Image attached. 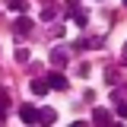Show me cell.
Wrapping results in <instances>:
<instances>
[{"instance_id":"cell-1","label":"cell","mask_w":127,"mask_h":127,"mask_svg":"<svg viewBox=\"0 0 127 127\" xmlns=\"http://www.w3.org/2000/svg\"><path fill=\"white\" fill-rule=\"evenodd\" d=\"M67 86H70V83H67V76H64V73H57V70H54V73H48V89H67Z\"/></svg>"},{"instance_id":"cell-2","label":"cell","mask_w":127,"mask_h":127,"mask_svg":"<svg viewBox=\"0 0 127 127\" xmlns=\"http://www.w3.org/2000/svg\"><path fill=\"white\" fill-rule=\"evenodd\" d=\"M19 118H22V124H41L38 121V111L32 108V105H22L19 108Z\"/></svg>"},{"instance_id":"cell-3","label":"cell","mask_w":127,"mask_h":127,"mask_svg":"<svg viewBox=\"0 0 127 127\" xmlns=\"http://www.w3.org/2000/svg\"><path fill=\"white\" fill-rule=\"evenodd\" d=\"M51 64H54V67H64V64H67V51H64V48H51Z\"/></svg>"},{"instance_id":"cell-4","label":"cell","mask_w":127,"mask_h":127,"mask_svg":"<svg viewBox=\"0 0 127 127\" xmlns=\"http://www.w3.org/2000/svg\"><path fill=\"white\" fill-rule=\"evenodd\" d=\"M70 19L76 22L79 29H86V22H89V13H83V10H79V6H76V10H70Z\"/></svg>"},{"instance_id":"cell-5","label":"cell","mask_w":127,"mask_h":127,"mask_svg":"<svg viewBox=\"0 0 127 127\" xmlns=\"http://www.w3.org/2000/svg\"><path fill=\"white\" fill-rule=\"evenodd\" d=\"M92 121H95V124H111V111L95 108V111H92Z\"/></svg>"},{"instance_id":"cell-6","label":"cell","mask_w":127,"mask_h":127,"mask_svg":"<svg viewBox=\"0 0 127 127\" xmlns=\"http://www.w3.org/2000/svg\"><path fill=\"white\" fill-rule=\"evenodd\" d=\"M38 121H41V124H54V121H57V111H54V108L38 111Z\"/></svg>"},{"instance_id":"cell-7","label":"cell","mask_w":127,"mask_h":127,"mask_svg":"<svg viewBox=\"0 0 127 127\" xmlns=\"http://www.w3.org/2000/svg\"><path fill=\"white\" fill-rule=\"evenodd\" d=\"M32 92L35 95H48V79H32Z\"/></svg>"},{"instance_id":"cell-8","label":"cell","mask_w":127,"mask_h":127,"mask_svg":"<svg viewBox=\"0 0 127 127\" xmlns=\"http://www.w3.org/2000/svg\"><path fill=\"white\" fill-rule=\"evenodd\" d=\"M29 29H32L29 19H19V22H16V32H19V35H29Z\"/></svg>"},{"instance_id":"cell-9","label":"cell","mask_w":127,"mask_h":127,"mask_svg":"<svg viewBox=\"0 0 127 127\" xmlns=\"http://www.w3.org/2000/svg\"><path fill=\"white\" fill-rule=\"evenodd\" d=\"M16 61H19V64H29V51L19 48V51H16Z\"/></svg>"},{"instance_id":"cell-10","label":"cell","mask_w":127,"mask_h":127,"mask_svg":"<svg viewBox=\"0 0 127 127\" xmlns=\"http://www.w3.org/2000/svg\"><path fill=\"white\" fill-rule=\"evenodd\" d=\"M118 114H121V118H127V102H121V105H118Z\"/></svg>"},{"instance_id":"cell-11","label":"cell","mask_w":127,"mask_h":127,"mask_svg":"<svg viewBox=\"0 0 127 127\" xmlns=\"http://www.w3.org/2000/svg\"><path fill=\"white\" fill-rule=\"evenodd\" d=\"M0 121H3V105H0Z\"/></svg>"},{"instance_id":"cell-12","label":"cell","mask_w":127,"mask_h":127,"mask_svg":"<svg viewBox=\"0 0 127 127\" xmlns=\"http://www.w3.org/2000/svg\"><path fill=\"white\" fill-rule=\"evenodd\" d=\"M124 61H127V45H124Z\"/></svg>"},{"instance_id":"cell-13","label":"cell","mask_w":127,"mask_h":127,"mask_svg":"<svg viewBox=\"0 0 127 127\" xmlns=\"http://www.w3.org/2000/svg\"><path fill=\"white\" fill-rule=\"evenodd\" d=\"M124 6H127V0H124Z\"/></svg>"}]
</instances>
